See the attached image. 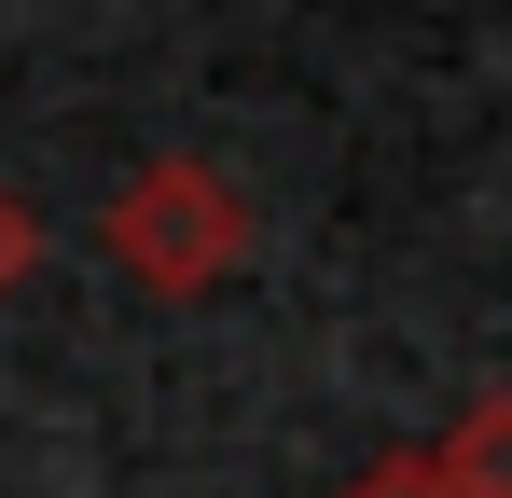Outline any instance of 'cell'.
<instances>
[{"label": "cell", "instance_id": "6da1fadb", "mask_svg": "<svg viewBox=\"0 0 512 498\" xmlns=\"http://www.w3.org/2000/svg\"><path fill=\"white\" fill-rule=\"evenodd\" d=\"M111 249H125V277H153V291H208V277L236 263V194H222L208 166H139L125 208H111Z\"/></svg>", "mask_w": 512, "mask_h": 498}, {"label": "cell", "instance_id": "7a4b0ae2", "mask_svg": "<svg viewBox=\"0 0 512 498\" xmlns=\"http://www.w3.org/2000/svg\"><path fill=\"white\" fill-rule=\"evenodd\" d=\"M443 485L457 498H512V402H485L457 443H443Z\"/></svg>", "mask_w": 512, "mask_h": 498}, {"label": "cell", "instance_id": "3957f363", "mask_svg": "<svg viewBox=\"0 0 512 498\" xmlns=\"http://www.w3.org/2000/svg\"><path fill=\"white\" fill-rule=\"evenodd\" d=\"M360 498H457V485H443V457H416V471H374Z\"/></svg>", "mask_w": 512, "mask_h": 498}, {"label": "cell", "instance_id": "277c9868", "mask_svg": "<svg viewBox=\"0 0 512 498\" xmlns=\"http://www.w3.org/2000/svg\"><path fill=\"white\" fill-rule=\"evenodd\" d=\"M14 249H28V236H14V208H0V291H14Z\"/></svg>", "mask_w": 512, "mask_h": 498}]
</instances>
